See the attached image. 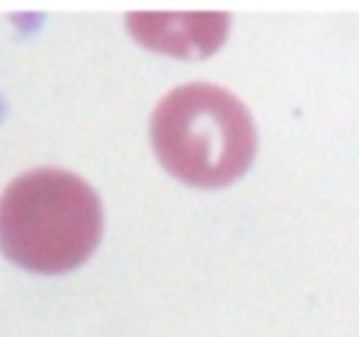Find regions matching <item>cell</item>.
Segmentation results:
<instances>
[{
	"mask_svg": "<svg viewBox=\"0 0 359 337\" xmlns=\"http://www.w3.org/2000/svg\"><path fill=\"white\" fill-rule=\"evenodd\" d=\"M104 230L95 190L62 168L18 176L0 197V249L23 269L62 274L86 262Z\"/></svg>",
	"mask_w": 359,
	"mask_h": 337,
	"instance_id": "cell-1",
	"label": "cell"
},
{
	"mask_svg": "<svg viewBox=\"0 0 359 337\" xmlns=\"http://www.w3.org/2000/svg\"><path fill=\"white\" fill-rule=\"evenodd\" d=\"M151 140L161 165L198 188H221L241 178L258 144L249 109L210 83L172 90L154 109Z\"/></svg>",
	"mask_w": 359,
	"mask_h": 337,
	"instance_id": "cell-2",
	"label": "cell"
}]
</instances>
